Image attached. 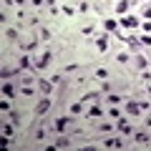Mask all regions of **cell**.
Segmentation results:
<instances>
[{
	"mask_svg": "<svg viewBox=\"0 0 151 151\" xmlns=\"http://www.w3.org/2000/svg\"><path fill=\"white\" fill-rule=\"evenodd\" d=\"M121 25H124V28H136L139 20H136L134 15H126V18H121Z\"/></svg>",
	"mask_w": 151,
	"mask_h": 151,
	"instance_id": "cell-1",
	"label": "cell"
},
{
	"mask_svg": "<svg viewBox=\"0 0 151 151\" xmlns=\"http://www.w3.org/2000/svg\"><path fill=\"white\" fill-rule=\"evenodd\" d=\"M103 146H106V149H124V141H119V139H108V141H103Z\"/></svg>",
	"mask_w": 151,
	"mask_h": 151,
	"instance_id": "cell-2",
	"label": "cell"
},
{
	"mask_svg": "<svg viewBox=\"0 0 151 151\" xmlns=\"http://www.w3.org/2000/svg\"><path fill=\"white\" fill-rule=\"evenodd\" d=\"M48 108H50V98H43V101L38 103V108H35V113H38V116H40V113H45V111H48Z\"/></svg>",
	"mask_w": 151,
	"mask_h": 151,
	"instance_id": "cell-3",
	"label": "cell"
},
{
	"mask_svg": "<svg viewBox=\"0 0 151 151\" xmlns=\"http://www.w3.org/2000/svg\"><path fill=\"white\" fill-rule=\"evenodd\" d=\"M50 60H53V55H50V50H45V53H43V58L38 60V68H45V65H48Z\"/></svg>",
	"mask_w": 151,
	"mask_h": 151,
	"instance_id": "cell-4",
	"label": "cell"
},
{
	"mask_svg": "<svg viewBox=\"0 0 151 151\" xmlns=\"http://www.w3.org/2000/svg\"><path fill=\"white\" fill-rule=\"evenodd\" d=\"M136 144H149V134H136Z\"/></svg>",
	"mask_w": 151,
	"mask_h": 151,
	"instance_id": "cell-5",
	"label": "cell"
},
{
	"mask_svg": "<svg viewBox=\"0 0 151 151\" xmlns=\"http://www.w3.org/2000/svg\"><path fill=\"white\" fill-rule=\"evenodd\" d=\"M3 93H5V96H10V98H13V96H15V88H13L10 83H5V86H3Z\"/></svg>",
	"mask_w": 151,
	"mask_h": 151,
	"instance_id": "cell-6",
	"label": "cell"
},
{
	"mask_svg": "<svg viewBox=\"0 0 151 151\" xmlns=\"http://www.w3.org/2000/svg\"><path fill=\"white\" fill-rule=\"evenodd\" d=\"M119 129H121V131H124V134H131V126H129V124H126V121H124V119H119Z\"/></svg>",
	"mask_w": 151,
	"mask_h": 151,
	"instance_id": "cell-7",
	"label": "cell"
},
{
	"mask_svg": "<svg viewBox=\"0 0 151 151\" xmlns=\"http://www.w3.org/2000/svg\"><path fill=\"white\" fill-rule=\"evenodd\" d=\"M139 111H141V103H131L129 101V113H134V116H136Z\"/></svg>",
	"mask_w": 151,
	"mask_h": 151,
	"instance_id": "cell-8",
	"label": "cell"
},
{
	"mask_svg": "<svg viewBox=\"0 0 151 151\" xmlns=\"http://www.w3.org/2000/svg\"><path fill=\"white\" fill-rule=\"evenodd\" d=\"M65 126H68V119H58V121H55V129H58V131H63Z\"/></svg>",
	"mask_w": 151,
	"mask_h": 151,
	"instance_id": "cell-9",
	"label": "cell"
},
{
	"mask_svg": "<svg viewBox=\"0 0 151 151\" xmlns=\"http://www.w3.org/2000/svg\"><path fill=\"white\" fill-rule=\"evenodd\" d=\"M20 68H30V58H28V55L20 58Z\"/></svg>",
	"mask_w": 151,
	"mask_h": 151,
	"instance_id": "cell-10",
	"label": "cell"
},
{
	"mask_svg": "<svg viewBox=\"0 0 151 151\" xmlns=\"http://www.w3.org/2000/svg\"><path fill=\"white\" fill-rule=\"evenodd\" d=\"M136 63H139V68H146V65H149V60H146L144 55H139V58H136Z\"/></svg>",
	"mask_w": 151,
	"mask_h": 151,
	"instance_id": "cell-11",
	"label": "cell"
},
{
	"mask_svg": "<svg viewBox=\"0 0 151 151\" xmlns=\"http://www.w3.org/2000/svg\"><path fill=\"white\" fill-rule=\"evenodd\" d=\"M40 91H43V93H50V83H48V81H40Z\"/></svg>",
	"mask_w": 151,
	"mask_h": 151,
	"instance_id": "cell-12",
	"label": "cell"
},
{
	"mask_svg": "<svg viewBox=\"0 0 151 151\" xmlns=\"http://www.w3.org/2000/svg\"><path fill=\"white\" fill-rule=\"evenodd\" d=\"M91 116H101V108H98V106H93L91 111H88V119H91Z\"/></svg>",
	"mask_w": 151,
	"mask_h": 151,
	"instance_id": "cell-13",
	"label": "cell"
},
{
	"mask_svg": "<svg viewBox=\"0 0 151 151\" xmlns=\"http://www.w3.org/2000/svg\"><path fill=\"white\" fill-rule=\"evenodd\" d=\"M55 146H58V149H65V146H68V139H58V141H55Z\"/></svg>",
	"mask_w": 151,
	"mask_h": 151,
	"instance_id": "cell-14",
	"label": "cell"
},
{
	"mask_svg": "<svg viewBox=\"0 0 151 151\" xmlns=\"http://www.w3.org/2000/svg\"><path fill=\"white\" fill-rule=\"evenodd\" d=\"M126 8H129V0H121V3H119V13H124Z\"/></svg>",
	"mask_w": 151,
	"mask_h": 151,
	"instance_id": "cell-15",
	"label": "cell"
},
{
	"mask_svg": "<svg viewBox=\"0 0 151 151\" xmlns=\"http://www.w3.org/2000/svg\"><path fill=\"white\" fill-rule=\"evenodd\" d=\"M119 101H121V96H108V103H111V106H116Z\"/></svg>",
	"mask_w": 151,
	"mask_h": 151,
	"instance_id": "cell-16",
	"label": "cell"
},
{
	"mask_svg": "<svg viewBox=\"0 0 151 151\" xmlns=\"http://www.w3.org/2000/svg\"><path fill=\"white\" fill-rule=\"evenodd\" d=\"M98 50H106V38H98Z\"/></svg>",
	"mask_w": 151,
	"mask_h": 151,
	"instance_id": "cell-17",
	"label": "cell"
},
{
	"mask_svg": "<svg viewBox=\"0 0 151 151\" xmlns=\"http://www.w3.org/2000/svg\"><path fill=\"white\" fill-rule=\"evenodd\" d=\"M23 96H33V88L28 86V83H25V88H23Z\"/></svg>",
	"mask_w": 151,
	"mask_h": 151,
	"instance_id": "cell-18",
	"label": "cell"
},
{
	"mask_svg": "<svg viewBox=\"0 0 151 151\" xmlns=\"http://www.w3.org/2000/svg\"><path fill=\"white\" fill-rule=\"evenodd\" d=\"M119 63H129V55H126V53H119Z\"/></svg>",
	"mask_w": 151,
	"mask_h": 151,
	"instance_id": "cell-19",
	"label": "cell"
},
{
	"mask_svg": "<svg viewBox=\"0 0 151 151\" xmlns=\"http://www.w3.org/2000/svg\"><path fill=\"white\" fill-rule=\"evenodd\" d=\"M8 38H10V40H15V38H18V30H13V28H10V30H8Z\"/></svg>",
	"mask_w": 151,
	"mask_h": 151,
	"instance_id": "cell-20",
	"label": "cell"
},
{
	"mask_svg": "<svg viewBox=\"0 0 151 151\" xmlns=\"http://www.w3.org/2000/svg\"><path fill=\"white\" fill-rule=\"evenodd\" d=\"M141 43H144V45H151V35H146V38H141Z\"/></svg>",
	"mask_w": 151,
	"mask_h": 151,
	"instance_id": "cell-21",
	"label": "cell"
},
{
	"mask_svg": "<svg viewBox=\"0 0 151 151\" xmlns=\"http://www.w3.org/2000/svg\"><path fill=\"white\" fill-rule=\"evenodd\" d=\"M33 5H43V0H33Z\"/></svg>",
	"mask_w": 151,
	"mask_h": 151,
	"instance_id": "cell-22",
	"label": "cell"
}]
</instances>
